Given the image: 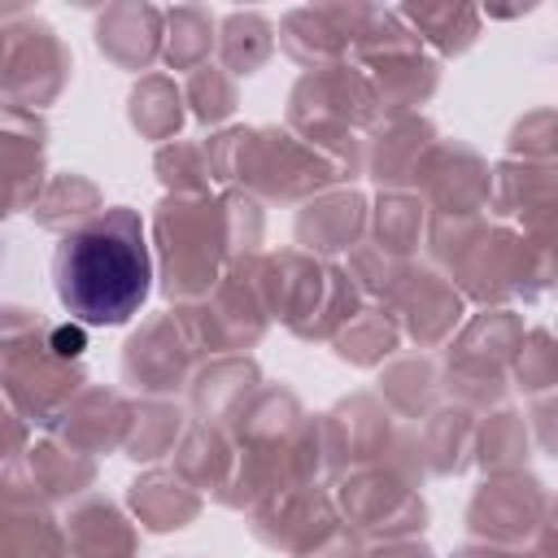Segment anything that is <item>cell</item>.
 I'll use <instances>...</instances> for the list:
<instances>
[{
  "instance_id": "cell-46",
  "label": "cell",
  "mask_w": 558,
  "mask_h": 558,
  "mask_svg": "<svg viewBox=\"0 0 558 558\" xmlns=\"http://www.w3.org/2000/svg\"><path fill=\"white\" fill-rule=\"evenodd\" d=\"M541 527H554V532H558V497H549V514H545Z\"/></svg>"
},
{
  "instance_id": "cell-44",
  "label": "cell",
  "mask_w": 558,
  "mask_h": 558,
  "mask_svg": "<svg viewBox=\"0 0 558 558\" xmlns=\"http://www.w3.org/2000/svg\"><path fill=\"white\" fill-rule=\"evenodd\" d=\"M366 558H432V549L423 541H388L379 549H366Z\"/></svg>"
},
{
  "instance_id": "cell-27",
  "label": "cell",
  "mask_w": 558,
  "mask_h": 558,
  "mask_svg": "<svg viewBox=\"0 0 558 558\" xmlns=\"http://www.w3.org/2000/svg\"><path fill=\"white\" fill-rule=\"evenodd\" d=\"M231 466H235V436L227 427H214V423H201L196 418L187 427V436L179 440V449H174V471L192 488L218 497V488L227 484Z\"/></svg>"
},
{
  "instance_id": "cell-33",
  "label": "cell",
  "mask_w": 558,
  "mask_h": 558,
  "mask_svg": "<svg viewBox=\"0 0 558 558\" xmlns=\"http://www.w3.org/2000/svg\"><path fill=\"white\" fill-rule=\"evenodd\" d=\"M397 13L440 57H462L480 39V22H484V13L471 4H405Z\"/></svg>"
},
{
  "instance_id": "cell-14",
  "label": "cell",
  "mask_w": 558,
  "mask_h": 558,
  "mask_svg": "<svg viewBox=\"0 0 558 558\" xmlns=\"http://www.w3.org/2000/svg\"><path fill=\"white\" fill-rule=\"evenodd\" d=\"M414 192L432 214H484L493 209V170L471 144L440 140L423 161Z\"/></svg>"
},
{
  "instance_id": "cell-42",
  "label": "cell",
  "mask_w": 558,
  "mask_h": 558,
  "mask_svg": "<svg viewBox=\"0 0 558 558\" xmlns=\"http://www.w3.org/2000/svg\"><path fill=\"white\" fill-rule=\"evenodd\" d=\"M510 157L519 161H558V109H536L514 122Z\"/></svg>"
},
{
  "instance_id": "cell-35",
  "label": "cell",
  "mask_w": 558,
  "mask_h": 558,
  "mask_svg": "<svg viewBox=\"0 0 558 558\" xmlns=\"http://www.w3.org/2000/svg\"><path fill=\"white\" fill-rule=\"evenodd\" d=\"M187 414L174 405V401H166V397H148V401H140L135 405V418H131V436H126V458L131 462H157V458H166V453H174L179 449V440L187 436Z\"/></svg>"
},
{
  "instance_id": "cell-45",
  "label": "cell",
  "mask_w": 558,
  "mask_h": 558,
  "mask_svg": "<svg viewBox=\"0 0 558 558\" xmlns=\"http://www.w3.org/2000/svg\"><path fill=\"white\" fill-rule=\"evenodd\" d=\"M453 558H510V549H497V545H484V541H475V545L458 549Z\"/></svg>"
},
{
  "instance_id": "cell-7",
  "label": "cell",
  "mask_w": 558,
  "mask_h": 558,
  "mask_svg": "<svg viewBox=\"0 0 558 558\" xmlns=\"http://www.w3.org/2000/svg\"><path fill=\"white\" fill-rule=\"evenodd\" d=\"M74 57L65 39L35 13H4V105L39 113L70 83Z\"/></svg>"
},
{
  "instance_id": "cell-19",
  "label": "cell",
  "mask_w": 558,
  "mask_h": 558,
  "mask_svg": "<svg viewBox=\"0 0 558 558\" xmlns=\"http://www.w3.org/2000/svg\"><path fill=\"white\" fill-rule=\"evenodd\" d=\"M96 48L118 70H148L157 57H166V9L157 4H109L96 17Z\"/></svg>"
},
{
  "instance_id": "cell-36",
  "label": "cell",
  "mask_w": 558,
  "mask_h": 558,
  "mask_svg": "<svg viewBox=\"0 0 558 558\" xmlns=\"http://www.w3.org/2000/svg\"><path fill=\"white\" fill-rule=\"evenodd\" d=\"M218 22L201 4H174L166 9V65L170 70H201L209 65V52L218 48Z\"/></svg>"
},
{
  "instance_id": "cell-48",
  "label": "cell",
  "mask_w": 558,
  "mask_h": 558,
  "mask_svg": "<svg viewBox=\"0 0 558 558\" xmlns=\"http://www.w3.org/2000/svg\"><path fill=\"white\" fill-rule=\"evenodd\" d=\"M554 340H558V331H554Z\"/></svg>"
},
{
  "instance_id": "cell-38",
  "label": "cell",
  "mask_w": 558,
  "mask_h": 558,
  "mask_svg": "<svg viewBox=\"0 0 558 558\" xmlns=\"http://www.w3.org/2000/svg\"><path fill=\"white\" fill-rule=\"evenodd\" d=\"M153 166L170 196H209V187H214V166H209L205 140H170L157 148Z\"/></svg>"
},
{
  "instance_id": "cell-12",
  "label": "cell",
  "mask_w": 558,
  "mask_h": 558,
  "mask_svg": "<svg viewBox=\"0 0 558 558\" xmlns=\"http://www.w3.org/2000/svg\"><path fill=\"white\" fill-rule=\"evenodd\" d=\"M388 305L401 318V331L418 349H445L462 331V314H466V296L458 292V283L436 266H418V262L405 270Z\"/></svg>"
},
{
  "instance_id": "cell-17",
  "label": "cell",
  "mask_w": 558,
  "mask_h": 558,
  "mask_svg": "<svg viewBox=\"0 0 558 558\" xmlns=\"http://www.w3.org/2000/svg\"><path fill=\"white\" fill-rule=\"evenodd\" d=\"M131 418H135V405L118 392V388H105V384H87L65 410L61 418L48 427L52 436H61L65 445L100 458V453H113V449H126V436H131Z\"/></svg>"
},
{
  "instance_id": "cell-9",
  "label": "cell",
  "mask_w": 558,
  "mask_h": 558,
  "mask_svg": "<svg viewBox=\"0 0 558 558\" xmlns=\"http://www.w3.org/2000/svg\"><path fill=\"white\" fill-rule=\"evenodd\" d=\"M248 519H253V536L288 558L314 554L323 541H331L344 527L336 493H327L323 484L275 488L248 510Z\"/></svg>"
},
{
  "instance_id": "cell-24",
  "label": "cell",
  "mask_w": 558,
  "mask_h": 558,
  "mask_svg": "<svg viewBox=\"0 0 558 558\" xmlns=\"http://www.w3.org/2000/svg\"><path fill=\"white\" fill-rule=\"evenodd\" d=\"M375 96H379V109L384 118L392 113H418V105L440 87V61L423 52V44L414 48H401V52H388L371 65H362Z\"/></svg>"
},
{
  "instance_id": "cell-28",
  "label": "cell",
  "mask_w": 558,
  "mask_h": 558,
  "mask_svg": "<svg viewBox=\"0 0 558 558\" xmlns=\"http://www.w3.org/2000/svg\"><path fill=\"white\" fill-rule=\"evenodd\" d=\"M401 344V318L392 314V305L366 301L331 340L336 357L349 366H384Z\"/></svg>"
},
{
  "instance_id": "cell-39",
  "label": "cell",
  "mask_w": 558,
  "mask_h": 558,
  "mask_svg": "<svg viewBox=\"0 0 558 558\" xmlns=\"http://www.w3.org/2000/svg\"><path fill=\"white\" fill-rule=\"evenodd\" d=\"M488 227H493L488 214H432L423 240H427L432 262H440L445 270H453V266L475 248V240H480Z\"/></svg>"
},
{
  "instance_id": "cell-37",
  "label": "cell",
  "mask_w": 558,
  "mask_h": 558,
  "mask_svg": "<svg viewBox=\"0 0 558 558\" xmlns=\"http://www.w3.org/2000/svg\"><path fill=\"white\" fill-rule=\"evenodd\" d=\"M527 449H532V423L519 410L497 405L480 423V453H475V462L488 475H514V471H523Z\"/></svg>"
},
{
  "instance_id": "cell-41",
  "label": "cell",
  "mask_w": 558,
  "mask_h": 558,
  "mask_svg": "<svg viewBox=\"0 0 558 558\" xmlns=\"http://www.w3.org/2000/svg\"><path fill=\"white\" fill-rule=\"evenodd\" d=\"M183 96L192 105V113L205 122V126H218L235 113L240 105V87H235V74H227L222 65H201L187 74L183 83Z\"/></svg>"
},
{
  "instance_id": "cell-15",
  "label": "cell",
  "mask_w": 558,
  "mask_h": 558,
  "mask_svg": "<svg viewBox=\"0 0 558 558\" xmlns=\"http://www.w3.org/2000/svg\"><path fill=\"white\" fill-rule=\"evenodd\" d=\"M436 144L440 135L423 113L379 118L366 131V174L379 183V192H410Z\"/></svg>"
},
{
  "instance_id": "cell-16",
  "label": "cell",
  "mask_w": 558,
  "mask_h": 558,
  "mask_svg": "<svg viewBox=\"0 0 558 558\" xmlns=\"http://www.w3.org/2000/svg\"><path fill=\"white\" fill-rule=\"evenodd\" d=\"M92 484H96V458L65 445L52 432L44 440H31L22 462L4 466V488H26L31 497H39L48 506L78 501Z\"/></svg>"
},
{
  "instance_id": "cell-3",
  "label": "cell",
  "mask_w": 558,
  "mask_h": 558,
  "mask_svg": "<svg viewBox=\"0 0 558 558\" xmlns=\"http://www.w3.org/2000/svg\"><path fill=\"white\" fill-rule=\"evenodd\" d=\"M161 292L174 305L205 301L235 262L222 196H166L153 214Z\"/></svg>"
},
{
  "instance_id": "cell-10",
  "label": "cell",
  "mask_w": 558,
  "mask_h": 558,
  "mask_svg": "<svg viewBox=\"0 0 558 558\" xmlns=\"http://www.w3.org/2000/svg\"><path fill=\"white\" fill-rule=\"evenodd\" d=\"M201 366H205V357L187 340L174 310L153 314L122 344V384L144 397H174L179 388H192Z\"/></svg>"
},
{
  "instance_id": "cell-26",
  "label": "cell",
  "mask_w": 558,
  "mask_h": 558,
  "mask_svg": "<svg viewBox=\"0 0 558 558\" xmlns=\"http://www.w3.org/2000/svg\"><path fill=\"white\" fill-rule=\"evenodd\" d=\"M418 440H423V458L432 475H458L480 453V418L466 405H436L423 418Z\"/></svg>"
},
{
  "instance_id": "cell-1",
  "label": "cell",
  "mask_w": 558,
  "mask_h": 558,
  "mask_svg": "<svg viewBox=\"0 0 558 558\" xmlns=\"http://www.w3.org/2000/svg\"><path fill=\"white\" fill-rule=\"evenodd\" d=\"M52 288L65 314L83 327L131 323L153 288L144 222L126 205H105L92 222L61 235L52 248Z\"/></svg>"
},
{
  "instance_id": "cell-34",
  "label": "cell",
  "mask_w": 558,
  "mask_h": 558,
  "mask_svg": "<svg viewBox=\"0 0 558 558\" xmlns=\"http://www.w3.org/2000/svg\"><path fill=\"white\" fill-rule=\"evenodd\" d=\"M427 235V205L418 192H379L371 209V244H379L392 257L414 262L418 240Z\"/></svg>"
},
{
  "instance_id": "cell-20",
  "label": "cell",
  "mask_w": 558,
  "mask_h": 558,
  "mask_svg": "<svg viewBox=\"0 0 558 558\" xmlns=\"http://www.w3.org/2000/svg\"><path fill=\"white\" fill-rule=\"evenodd\" d=\"M4 170H9V214H31L48 187V122L31 109L4 105Z\"/></svg>"
},
{
  "instance_id": "cell-29",
  "label": "cell",
  "mask_w": 558,
  "mask_h": 558,
  "mask_svg": "<svg viewBox=\"0 0 558 558\" xmlns=\"http://www.w3.org/2000/svg\"><path fill=\"white\" fill-rule=\"evenodd\" d=\"M183 105H187V96L170 74H140V83L126 96V118L144 140L170 144L183 126V113H187Z\"/></svg>"
},
{
  "instance_id": "cell-11",
  "label": "cell",
  "mask_w": 558,
  "mask_h": 558,
  "mask_svg": "<svg viewBox=\"0 0 558 558\" xmlns=\"http://www.w3.org/2000/svg\"><path fill=\"white\" fill-rule=\"evenodd\" d=\"M549 514V493L536 475H488L466 506V527L475 541L497 545V549H519L536 541L541 523Z\"/></svg>"
},
{
  "instance_id": "cell-6",
  "label": "cell",
  "mask_w": 558,
  "mask_h": 558,
  "mask_svg": "<svg viewBox=\"0 0 558 558\" xmlns=\"http://www.w3.org/2000/svg\"><path fill=\"white\" fill-rule=\"evenodd\" d=\"M523 318L510 305L471 314L462 323V331L445 344V392L453 397V405L466 410H497L506 388H510V362L523 344Z\"/></svg>"
},
{
  "instance_id": "cell-2",
  "label": "cell",
  "mask_w": 558,
  "mask_h": 558,
  "mask_svg": "<svg viewBox=\"0 0 558 558\" xmlns=\"http://www.w3.org/2000/svg\"><path fill=\"white\" fill-rule=\"evenodd\" d=\"M205 148L214 183H240V192L257 201H314L344 183L340 170L288 126H227L209 135Z\"/></svg>"
},
{
  "instance_id": "cell-18",
  "label": "cell",
  "mask_w": 558,
  "mask_h": 558,
  "mask_svg": "<svg viewBox=\"0 0 558 558\" xmlns=\"http://www.w3.org/2000/svg\"><path fill=\"white\" fill-rule=\"evenodd\" d=\"M366 231H371V205L353 187L323 192V196L305 201L296 214V244L310 257L353 253L366 240Z\"/></svg>"
},
{
  "instance_id": "cell-32",
  "label": "cell",
  "mask_w": 558,
  "mask_h": 558,
  "mask_svg": "<svg viewBox=\"0 0 558 558\" xmlns=\"http://www.w3.org/2000/svg\"><path fill=\"white\" fill-rule=\"evenodd\" d=\"M275 44H279V35H275V26L266 22V13H257V9H235V13H227L222 26H218V61H222V70L235 74V78L257 74V70L270 61Z\"/></svg>"
},
{
  "instance_id": "cell-13",
  "label": "cell",
  "mask_w": 558,
  "mask_h": 558,
  "mask_svg": "<svg viewBox=\"0 0 558 558\" xmlns=\"http://www.w3.org/2000/svg\"><path fill=\"white\" fill-rule=\"evenodd\" d=\"M371 9L375 4H305V9H292L279 22V48L305 70L340 65V61L353 57V44H357Z\"/></svg>"
},
{
  "instance_id": "cell-40",
  "label": "cell",
  "mask_w": 558,
  "mask_h": 558,
  "mask_svg": "<svg viewBox=\"0 0 558 558\" xmlns=\"http://www.w3.org/2000/svg\"><path fill=\"white\" fill-rule=\"evenodd\" d=\"M510 384L519 392H532V397L558 388V340H554V331L532 327L523 336V344H519V353L510 362Z\"/></svg>"
},
{
  "instance_id": "cell-21",
  "label": "cell",
  "mask_w": 558,
  "mask_h": 558,
  "mask_svg": "<svg viewBox=\"0 0 558 558\" xmlns=\"http://www.w3.org/2000/svg\"><path fill=\"white\" fill-rule=\"evenodd\" d=\"M262 388V371L253 357L244 353H222V357H209L196 379H192V410L201 423H214V427H231L244 405L257 397Z\"/></svg>"
},
{
  "instance_id": "cell-25",
  "label": "cell",
  "mask_w": 558,
  "mask_h": 558,
  "mask_svg": "<svg viewBox=\"0 0 558 558\" xmlns=\"http://www.w3.org/2000/svg\"><path fill=\"white\" fill-rule=\"evenodd\" d=\"M135 519L148 532H179L201 514V488H192L179 471H144L126 493Z\"/></svg>"
},
{
  "instance_id": "cell-30",
  "label": "cell",
  "mask_w": 558,
  "mask_h": 558,
  "mask_svg": "<svg viewBox=\"0 0 558 558\" xmlns=\"http://www.w3.org/2000/svg\"><path fill=\"white\" fill-rule=\"evenodd\" d=\"M445 388V375L436 371L432 357L423 353H410V357H397L379 371V397L392 414L401 418H427L436 410V397Z\"/></svg>"
},
{
  "instance_id": "cell-43",
  "label": "cell",
  "mask_w": 558,
  "mask_h": 558,
  "mask_svg": "<svg viewBox=\"0 0 558 558\" xmlns=\"http://www.w3.org/2000/svg\"><path fill=\"white\" fill-rule=\"evenodd\" d=\"M527 423H532V436H536V445H541L549 458H558V388L532 405Z\"/></svg>"
},
{
  "instance_id": "cell-4",
  "label": "cell",
  "mask_w": 558,
  "mask_h": 558,
  "mask_svg": "<svg viewBox=\"0 0 558 558\" xmlns=\"http://www.w3.org/2000/svg\"><path fill=\"white\" fill-rule=\"evenodd\" d=\"M262 292L270 318L296 340H336V331L366 305L344 266H327L301 248L262 253Z\"/></svg>"
},
{
  "instance_id": "cell-8",
  "label": "cell",
  "mask_w": 558,
  "mask_h": 558,
  "mask_svg": "<svg viewBox=\"0 0 558 558\" xmlns=\"http://www.w3.org/2000/svg\"><path fill=\"white\" fill-rule=\"evenodd\" d=\"M340 519L366 541H414L427 527V506L418 484L397 475L392 466H366L336 480Z\"/></svg>"
},
{
  "instance_id": "cell-5",
  "label": "cell",
  "mask_w": 558,
  "mask_h": 558,
  "mask_svg": "<svg viewBox=\"0 0 558 558\" xmlns=\"http://www.w3.org/2000/svg\"><path fill=\"white\" fill-rule=\"evenodd\" d=\"M4 401L39 427H52L61 410L87 388V371L78 362H65L48 344V318L39 310H4Z\"/></svg>"
},
{
  "instance_id": "cell-22",
  "label": "cell",
  "mask_w": 558,
  "mask_h": 558,
  "mask_svg": "<svg viewBox=\"0 0 558 558\" xmlns=\"http://www.w3.org/2000/svg\"><path fill=\"white\" fill-rule=\"evenodd\" d=\"M0 558H74L65 519H57L52 506L31 497L26 488H4Z\"/></svg>"
},
{
  "instance_id": "cell-47",
  "label": "cell",
  "mask_w": 558,
  "mask_h": 558,
  "mask_svg": "<svg viewBox=\"0 0 558 558\" xmlns=\"http://www.w3.org/2000/svg\"><path fill=\"white\" fill-rule=\"evenodd\" d=\"M510 558H541V554H536V549H532V554H510Z\"/></svg>"
},
{
  "instance_id": "cell-23",
  "label": "cell",
  "mask_w": 558,
  "mask_h": 558,
  "mask_svg": "<svg viewBox=\"0 0 558 558\" xmlns=\"http://www.w3.org/2000/svg\"><path fill=\"white\" fill-rule=\"evenodd\" d=\"M74 558H140V527L109 497H78L65 514Z\"/></svg>"
},
{
  "instance_id": "cell-31",
  "label": "cell",
  "mask_w": 558,
  "mask_h": 558,
  "mask_svg": "<svg viewBox=\"0 0 558 558\" xmlns=\"http://www.w3.org/2000/svg\"><path fill=\"white\" fill-rule=\"evenodd\" d=\"M105 209V196L100 187L87 179V174H52L48 187L39 192V201L31 205V218L44 227V231H57V235H70L78 231L83 222H92L96 214Z\"/></svg>"
}]
</instances>
